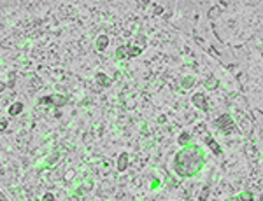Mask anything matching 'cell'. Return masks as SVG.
<instances>
[{
	"instance_id": "1",
	"label": "cell",
	"mask_w": 263,
	"mask_h": 201,
	"mask_svg": "<svg viewBox=\"0 0 263 201\" xmlns=\"http://www.w3.org/2000/svg\"><path fill=\"white\" fill-rule=\"evenodd\" d=\"M193 102H195V103H198V105H200V109H204V110L207 109L205 103H204V95H197V96L193 98Z\"/></svg>"
},
{
	"instance_id": "2",
	"label": "cell",
	"mask_w": 263,
	"mask_h": 201,
	"mask_svg": "<svg viewBox=\"0 0 263 201\" xmlns=\"http://www.w3.org/2000/svg\"><path fill=\"white\" fill-rule=\"evenodd\" d=\"M219 126H221V128H225V126H232V121H230V117H228V116H223V117H219Z\"/></svg>"
}]
</instances>
